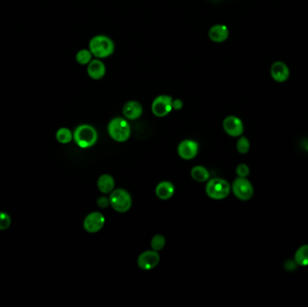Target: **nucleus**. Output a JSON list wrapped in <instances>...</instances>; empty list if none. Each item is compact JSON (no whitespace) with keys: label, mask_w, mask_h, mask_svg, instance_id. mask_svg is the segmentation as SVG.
Listing matches in <instances>:
<instances>
[{"label":"nucleus","mask_w":308,"mask_h":307,"mask_svg":"<svg viewBox=\"0 0 308 307\" xmlns=\"http://www.w3.org/2000/svg\"><path fill=\"white\" fill-rule=\"evenodd\" d=\"M88 49L97 59L108 58L115 52V43L113 40L104 34L93 36L88 44Z\"/></svg>","instance_id":"f257e3e1"},{"label":"nucleus","mask_w":308,"mask_h":307,"mask_svg":"<svg viewBox=\"0 0 308 307\" xmlns=\"http://www.w3.org/2000/svg\"><path fill=\"white\" fill-rule=\"evenodd\" d=\"M73 139L80 148L87 149L95 145L98 141V132L89 124H81L75 129Z\"/></svg>","instance_id":"f03ea898"},{"label":"nucleus","mask_w":308,"mask_h":307,"mask_svg":"<svg viewBox=\"0 0 308 307\" xmlns=\"http://www.w3.org/2000/svg\"><path fill=\"white\" fill-rule=\"evenodd\" d=\"M108 133L115 141L123 142L131 135V127L125 119L117 117L109 123Z\"/></svg>","instance_id":"7ed1b4c3"},{"label":"nucleus","mask_w":308,"mask_h":307,"mask_svg":"<svg viewBox=\"0 0 308 307\" xmlns=\"http://www.w3.org/2000/svg\"><path fill=\"white\" fill-rule=\"evenodd\" d=\"M205 192L212 199H225L230 194L231 185L223 179H213L205 186Z\"/></svg>","instance_id":"20e7f679"},{"label":"nucleus","mask_w":308,"mask_h":307,"mask_svg":"<svg viewBox=\"0 0 308 307\" xmlns=\"http://www.w3.org/2000/svg\"><path fill=\"white\" fill-rule=\"evenodd\" d=\"M113 208L119 213H125L132 206V197L127 191L119 188L112 191L109 197Z\"/></svg>","instance_id":"39448f33"},{"label":"nucleus","mask_w":308,"mask_h":307,"mask_svg":"<svg viewBox=\"0 0 308 307\" xmlns=\"http://www.w3.org/2000/svg\"><path fill=\"white\" fill-rule=\"evenodd\" d=\"M232 189L235 196L242 201H248L253 196L254 189L251 183L246 178L238 177L235 179Z\"/></svg>","instance_id":"423d86ee"},{"label":"nucleus","mask_w":308,"mask_h":307,"mask_svg":"<svg viewBox=\"0 0 308 307\" xmlns=\"http://www.w3.org/2000/svg\"><path fill=\"white\" fill-rule=\"evenodd\" d=\"M173 98L168 95L158 96L152 104V112L155 117H164L172 111Z\"/></svg>","instance_id":"0eeeda50"},{"label":"nucleus","mask_w":308,"mask_h":307,"mask_svg":"<svg viewBox=\"0 0 308 307\" xmlns=\"http://www.w3.org/2000/svg\"><path fill=\"white\" fill-rule=\"evenodd\" d=\"M105 216L99 212H93L87 215L84 220V229L88 233L95 234L102 229L105 225Z\"/></svg>","instance_id":"6e6552de"},{"label":"nucleus","mask_w":308,"mask_h":307,"mask_svg":"<svg viewBox=\"0 0 308 307\" xmlns=\"http://www.w3.org/2000/svg\"><path fill=\"white\" fill-rule=\"evenodd\" d=\"M223 127L225 132L232 137L241 136L245 131V126L242 120L235 116L225 117L223 122Z\"/></svg>","instance_id":"1a4fd4ad"},{"label":"nucleus","mask_w":308,"mask_h":307,"mask_svg":"<svg viewBox=\"0 0 308 307\" xmlns=\"http://www.w3.org/2000/svg\"><path fill=\"white\" fill-rule=\"evenodd\" d=\"M160 262V255L156 250H147L142 252L137 259L138 267L143 270H151Z\"/></svg>","instance_id":"9d476101"},{"label":"nucleus","mask_w":308,"mask_h":307,"mask_svg":"<svg viewBox=\"0 0 308 307\" xmlns=\"http://www.w3.org/2000/svg\"><path fill=\"white\" fill-rule=\"evenodd\" d=\"M198 152V143L192 140L181 141L178 147V153L184 160H192Z\"/></svg>","instance_id":"9b49d317"},{"label":"nucleus","mask_w":308,"mask_h":307,"mask_svg":"<svg viewBox=\"0 0 308 307\" xmlns=\"http://www.w3.org/2000/svg\"><path fill=\"white\" fill-rule=\"evenodd\" d=\"M87 72L89 78H92L94 80H100L105 77L107 72L106 65L101 61V59H93L87 65Z\"/></svg>","instance_id":"f8f14e48"},{"label":"nucleus","mask_w":308,"mask_h":307,"mask_svg":"<svg viewBox=\"0 0 308 307\" xmlns=\"http://www.w3.org/2000/svg\"><path fill=\"white\" fill-rule=\"evenodd\" d=\"M270 75L277 82H285L289 77V68L282 61H276L270 68Z\"/></svg>","instance_id":"ddd939ff"},{"label":"nucleus","mask_w":308,"mask_h":307,"mask_svg":"<svg viewBox=\"0 0 308 307\" xmlns=\"http://www.w3.org/2000/svg\"><path fill=\"white\" fill-rule=\"evenodd\" d=\"M142 105L138 101H128L123 108V113L125 118H127L129 120H137L138 118H140L142 115Z\"/></svg>","instance_id":"4468645a"},{"label":"nucleus","mask_w":308,"mask_h":307,"mask_svg":"<svg viewBox=\"0 0 308 307\" xmlns=\"http://www.w3.org/2000/svg\"><path fill=\"white\" fill-rule=\"evenodd\" d=\"M208 37L215 43H223L229 37V30L225 25H215L208 31Z\"/></svg>","instance_id":"2eb2a0df"},{"label":"nucleus","mask_w":308,"mask_h":307,"mask_svg":"<svg viewBox=\"0 0 308 307\" xmlns=\"http://www.w3.org/2000/svg\"><path fill=\"white\" fill-rule=\"evenodd\" d=\"M156 195L160 199L169 200L172 197L175 192V187L171 182L162 181L159 183L156 186Z\"/></svg>","instance_id":"dca6fc26"},{"label":"nucleus","mask_w":308,"mask_h":307,"mask_svg":"<svg viewBox=\"0 0 308 307\" xmlns=\"http://www.w3.org/2000/svg\"><path fill=\"white\" fill-rule=\"evenodd\" d=\"M114 186H115V181L112 176L104 174L99 177L98 181V187L100 192H102L104 194H108L112 192Z\"/></svg>","instance_id":"f3484780"},{"label":"nucleus","mask_w":308,"mask_h":307,"mask_svg":"<svg viewBox=\"0 0 308 307\" xmlns=\"http://www.w3.org/2000/svg\"><path fill=\"white\" fill-rule=\"evenodd\" d=\"M295 263L301 267L308 266V244L303 245L297 249L295 253Z\"/></svg>","instance_id":"a211bd4d"},{"label":"nucleus","mask_w":308,"mask_h":307,"mask_svg":"<svg viewBox=\"0 0 308 307\" xmlns=\"http://www.w3.org/2000/svg\"><path fill=\"white\" fill-rule=\"evenodd\" d=\"M191 177L193 180L197 182H205L209 180L210 173L205 169V167L196 166L194 167L191 171Z\"/></svg>","instance_id":"6ab92c4d"},{"label":"nucleus","mask_w":308,"mask_h":307,"mask_svg":"<svg viewBox=\"0 0 308 307\" xmlns=\"http://www.w3.org/2000/svg\"><path fill=\"white\" fill-rule=\"evenodd\" d=\"M93 57L89 49L79 50L76 54V61L80 65H88L93 60Z\"/></svg>","instance_id":"aec40b11"},{"label":"nucleus","mask_w":308,"mask_h":307,"mask_svg":"<svg viewBox=\"0 0 308 307\" xmlns=\"http://www.w3.org/2000/svg\"><path fill=\"white\" fill-rule=\"evenodd\" d=\"M56 138L61 143H68L73 138V133L68 130V128H61L56 133Z\"/></svg>","instance_id":"412c9836"},{"label":"nucleus","mask_w":308,"mask_h":307,"mask_svg":"<svg viewBox=\"0 0 308 307\" xmlns=\"http://www.w3.org/2000/svg\"><path fill=\"white\" fill-rule=\"evenodd\" d=\"M166 244V241L164 236L162 234H156L152 237V242H151V246H152V249L153 250H162Z\"/></svg>","instance_id":"4be33fe9"},{"label":"nucleus","mask_w":308,"mask_h":307,"mask_svg":"<svg viewBox=\"0 0 308 307\" xmlns=\"http://www.w3.org/2000/svg\"><path fill=\"white\" fill-rule=\"evenodd\" d=\"M249 141L246 137H241L237 143H236V149L242 154L247 153L249 150Z\"/></svg>","instance_id":"5701e85b"},{"label":"nucleus","mask_w":308,"mask_h":307,"mask_svg":"<svg viewBox=\"0 0 308 307\" xmlns=\"http://www.w3.org/2000/svg\"><path fill=\"white\" fill-rule=\"evenodd\" d=\"M11 224V218L5 212H0V230L7 229Z\"/></svg>","instance_id":"b1692460"},{"label":"nucleus","mask_w":308,"mask_h":307,"mask_svg":"<svg viewBox=\"0 0 308 307\" xmlns=\"http://www.w3.org/2000/svg\"><path fill=\"white\" fill-rule=\"evenodd\" d=\"M236 174L241 178H247L249 174V167L245 163H241L236 168Z\"/></svg>","instance_id":"393cba45"},{"label":"nucleus","mask_w":308,"mask_h":307,"mask_svg":"<svg viewBox=\"0 0 308 307\" xmlns=\"http://www.w3.org/2000/svg\"><path fill=\"white\" fill-rule=\"evenodd\" d=\"M183 108V102L181 99L177 98V99H173L172 101V108L175 109V110H181V108Z\"/></svg>","instance_id":"a878e982"},{"label":"nucleus","mask_w":308,"mask_h":307,"mask_svg":"<svg viewBox=\"0 0 308 307\" xmlns=\"http://www.w3.org/2000/svg\"><path fill=\"white\" fill-rule=\"evenodd\" d=\"M110 204V201L107 198V197H100L98 200V205L102 207V208H106L108 207V205Z\"/></svg>","instance_id":"bb28decb"}]
</instances>
